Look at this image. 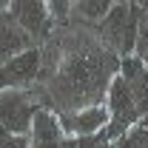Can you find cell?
Returning <instances> with one entry per match:
<instances>
[{
    "mask_svg": "<svg viewBox=\"0 0 148 148\" xmlns=\"http://www.w3.org/2000/svg\"><path fill=\"white\" fill-rule=\"evenodd\" d=\"M120 74L117 60L100 49H83L63 57L57 74L51 77V100L60 111H74L83 106L106 103L111 80Z\"/></svg>",
    "mask_w": 148,
    "mask_h": 148,
    "instance_id": "1",
    "label": "cell"
},
{
    "mask_svg": "<svg viewBox=\"0 0 148 148\" xmlns=\"http://www.w3.org/2000/svg\"><path fill=\"white\" fill-rule=\"evenodd\" d=\"M140 9L128 6V3H114L108 17L100 23V37L103 43H108L117 54L131 57L137 49V34H140Z\"/></svg>",
    "mask_w": 148,
    "mask_h": 148,
    "instance_id": "2",
    "label": "cell"
},
{
    "mask_svg": "<svg viewBox=\"0 0 148 148\" xmlns=\"http://www.w3.org/2000/svg\"><path fill=\"white\" fill-rule=\"evenodd\" d=\"M57 120H60L66 140H91L108 125L111 117H108V106L100 103V106H83L74 111H57Z\"/></svg>",
    "mask_w": 148,
    "mask_h": 148,
    "instance_id": "3",
    "label": "cell"
},
{
    "mask_svg": "<svg viewBox=\"0 0 148 148\" xmlns=\"http://www.w3.org/2000/svg\"><path fill=\"white\" fill-rule=\"evenodd\" d=\"M34 94L29 91H0V131L29 134L37 114Z\"/></svg>",
    "mask_w": 148,
    "mask_h": 148,
    "instance_id": "4",
    "label": "cell"
},
{
    "mask_svg": "<svg viewBox=\"0 0 148 148\" xmlns=\"http://www.w3.org/2000/svg\"><path fill=\"white\" fill-rule=\"evenodd\" d=\"M106 106H108V137H120L140 120V111H137V103H134V94H131V86L117 74L108 86V94H106Z\"/></svg>",
    "mask_w": 148,
    "mask_h": 148,
    "instance_id": "5",
    "label": "cell"
},
{
    "mask_svg": "<svg viewBox=\"0 0 148 148\" xmlns=\"http://www.w3.org/2000/svg\"><path fill=\"white\" fill-rule=\"evenodd\" d=\"M43 71V51L26 49L23 54L0 63V91H23Z\"/></svg>",
    "mask_w": 148,
    "mask_h": 148,
    "instance_id": "6",
    "label": "cell"
},
{
    "mask_svg": "<svg viewBox=\"0 0 148 148\" xmlns=\"http://www.w3.org/2000/svg\"><path fill=\"white\" fill-rule=\"evenodd\" d=\"M6 12L32 40H43L51 29V17H49L46 3H9Z\"/></svg>",
    "mask_w": 148,
    "mask_h": 148,
    "instance_id": "7",
    "label": "cell"
},
{
    "mask_svg": "<svg viewBox=\"0 0 148 148\" xmlns=\"http://www.w3.org/2000/svg\"><path fill=\"white\" fill-rule=\"evenodd\" d=\"M29 137H32V148H66V134L60 128V120L49 108H37Z\"/></svg>",
    "mask_w": 148,
    "mask_h": 148,
    "instance_id": "8",
    "label": "cell"
},
{
    "mask_svg": "<svg viewBox=\"0 0 148 148\" xmlns=\"http://www.w3.org/2000/svg\"><path fill=\"white\" fill-rule=\"evenodd\" d=\"M120 77L131 86V94H134L140 117L148 114V66H143L137 57H125L123 69H120Z\"/></svg>",
    "mask_w": 148,
    "mask_h": 148,
    "instance_id": "9",
    "label": "cell"
},
{
    "mask_svg": "<svg viewBox=\"0 0 148 148\" xmlns=\"http://www.w3.org/2000/svg\"><path fill=\"white\" fill-rule=\"evenodd\" d=\"M29 40H32V37L9 17V12L0 14V63H6V60H12V57L23 54L26 49H32Z\"/></svg>",
    "mask_w": 148,
    "mask_h": 148,
    "instance_id": "10",
    "label": "cell"
},
{
    "mask_svg": "<svg viewBox=\"0 0 148 148\" xmlns=\"http://www.w3.org/2000/svg\"><path fill=\"white\" fill-rule=\"evenodd\" d=\"M111 6L114 3H108V0H80V3H71V20L80 17L88 26H100L103 20L108 17Z\"/></svg>",
    "mask_w": 148,
    "mask_h": 148,
    "instance_id": "11",
    "label": "cell"
},
{
    "mask_svg": "<svg viewBox=\"0 0 148 148\" xmlns=\"http://www.w3.org/2000/svg\"><path fill=\"white\" fill-rule=\"evenodd\" d=\"M134 54H137V60H140L143 66H148V17H143V23H140V34H137V49H134Z\"/></svg>",
    "mask_w": 148,
    "mask_h": 148,
    "instance_id": "12",
    "label": "cell"
},
{
    "mask_svg": "<svg viewBox=\"0 0 148 148\" xmlns=\"http://www.w3.org/2000/svg\"><path fill=\"white\" fill-rule=\"evenodd\" d=\"M0 148H32V137H29V134L0 131Z\"/></svg>",
    "mask_w": 148,
    "mask_h": 148,
    "instance_id": "13",
    "label": "cell"
}]
</instances>
